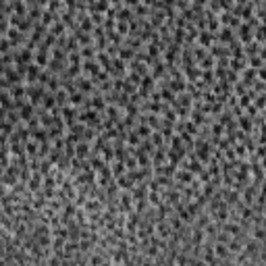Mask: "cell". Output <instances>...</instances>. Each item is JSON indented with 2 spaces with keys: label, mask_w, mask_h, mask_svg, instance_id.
Wrapping results in <instances>:
<instances>
[{
  "label": "cell",
  "mask_w": 266,
  "mask_h": 266,
  "mask_svg": "<svg viewBox=\"0 0 266 266\" xmlns=\"http://www.w3.org/2000/svg\"><path fill=\"white\" fill-rule=\"evenodd\" d=\"M83 29H87V31H90V29H92V23H90V21H87V19H85V21H83Z\"/></svg>",
  "instance_id": "cell-14"
},
{
  "label": "cell",
  "mask_w": 266,
  "mask_h": 266,
  "mask_svg": "<svg viewBox=\"0 0 266 266\" xmlns=\"http://www.w3.org/2000/svg\"><path fill=\"white\" fill-rule=\"evenodd\" d=\"M81 98H83L81 94H73V98H71V102H73V104H79V102H81Z\"/></svg>",
  "instance_id": "cell-8"
},
{
  "label": "cell",
  "mask_w": 266,
  "mask_h": 266,
  "mask_svg": "<svg viewBox=\"0 0 266 266\" xmlns=\"http://www.w3.org/2000/svg\"><path fill=\"white\" fill-rule=\"evenodd\" d=\"M44 106H46V108L54 106V96H44Z\"/></svg>",
  "instance_id": "cell-5"
},
{
  "label": "cell",
  "mask_w": 266,
  "mask_h": 266,
  "mask_svg": "<svg viewBox=\"0 0 266 266\" xmlns=\"http://www.w3.org/2000/svg\"><path fill=\"white\" fill-rule=\"evenodd\" d=\"M29 67V71H27V81H35V77H37V67L35 65H27Z\"/></svg>",
  "instance_id": "cell-1"
},
{
  "label": "cell",
  "mask_w": 266,
  "mask_h": 266,
  "mask_svg": "<svg viewBox=\"0 0 266 266\" xmlns=\"http://www.w3.org/2000/svg\"><path fill=\"white\" fill-rule=\"evenodd\" d=\"M123 173V164H115V175H121Z\"/></svg>",
  "instance_id": "cell-11"
},
{
  "label": "cell",
  "mask_w": 266,
  "mask_h": 266,
  "mask_svg": "<svg viewBox=\"0 0 266 266\" xmlns=\"http://www.w3.org/2000/svg\"><path fill=\"white\" fill-rule=\"evenodd\" d=\"M160 141H162V137L158 135V133H156V135H154V144H160Z\"/></svg>",
  "instance_id": "cell-16"
},
{
  "label": "cell",
  "mask_w": 266,
  "mask_h": 266,
  "mask_svg": "<svg viewBox=\"0 0 266 266\" xmlns=\"http://www.w3.org/2000/svg\"><path fill=\"white\" fill-rule=\"evenodd\" d=\"M127 4H137V0H127Z\"/></svg>",
  "instance_id": "cell-17"
},
{
  "label": "cell",
  "mask_w": 266,
  "mask_h": 266,
  "mask_svg": "<svg viewBox=\"0 0 266 266\" xmlns=\"http://www.w3.org/2000/svg\"><path fill=\"white\" fill-rule=\"evenodd\" d=\"M129 15H131V11H129V9H125V11L121 12V19H129Z\"/></svg>",
  "instance_id": "cell-12"
},
{
  "label": "cell",
  "mask_w": 266,
  "mask_h": 266,
  "mask_svg": "<svg viewBox=\"0 0 266 266\" xmlns=\"http://www.w3.org/2000/svg\"><path fill=\"white\" fill-rule=\"evenodd\" d=\"M214 252H216V254H218V256H222V258H225V256L229 254V252H227V247H225L222 243H220V245H216V250H214Z\"/></svg>",
  "instance_id": "cell-4"
},
{
  "label": "cell",
  "mask_w": 266,
  "mask_h": 266,
  "mask_svg": "<svg viewBox=\"0 0 266 266\" xmlns=\"http://www.w3.org/2000/svg\"><path fill=\"white\" fill-rule=\"evenodd\" d=\"M12 94H15V98H17V96L21 98V96L25 94V90H23V87H15V90H12Z\"/></svg>",
  "instance_id": "cell-9"
},
{
  "label": "cell",
  "mask_w": 266,
  "mask_h": 266,
  "mask_svg": "<svg viewBox=\"0 0 266 266\" xmlns=\"http://www.w3.org/2000/svg\"><path fill=\"white\" fill-rule=\"evenodd\" d=\"M210 40H212V35H210L208 31H204V34L200 35V44H202V46H208V44H210Z\"/></svg>",
  "instance_id": "cell-2"
},
{
  "label": "cell",
  "mask_w": 266,
  "mask_h": 266,
  "mask_svg": "<svg viewBox=\"0 0 266 266\" xmlns=\"http://www.w3.org/2000/svg\"><path fill=\"white\" fill-rule=\"evenodd\" d=\"M127 29H129V27H127V25H125V23H119V31H123V34H125Z\"/></svg>",
  "instance_id": "cell-15"
},
{
  "label": "cell",
  "mask_w": 266,
  "mask_h": 266,
  "mask_svg": "<svg viewBox=\"0 0 266 266\" xmlns=\"http://www.w3.org/2000/svg\"><path fill=\"white\" fill-rule=\"evenodd\" d=\"M44 133H46V131H42V129H40V131H35V133H34V137L40 139V141H44V139H46V135H44Z\"/></svg>",
  "instance_id": "cell-6"
},
{
  "label": "cell",
  "mask_w": 266,
  "mask_h": 266,
  "mask_svg": "<svg viewBox=\"0 0 266 266\" xmlns=\"http://www.w3.org/2000/svg\"><path fill=\"white\" fill-rule=\"evenodd\" d=\"M35 150H37V144H29V146H27V152H29V154H31V156H35Z\"/></svg>",
  "instance_id": "cell-7"
},
{
  "label": "cell",
  "mask_w": 266,
  "mask_h": 266,
  "mask_svg": "<svg viewBox=\"0 0 266 266\" xmlns=\"http://www.w3.org/2000/svg\"><path fill=\"white\" fill-rule=\"evenodd\" d=\"M77 154L79 156H87V144H79L77 146Z\"/></svg>",
  "instance_id": "cell-3"
},
{
  "label": "cell",
  "mask_w": 266,
  "mask_h": 266,
  "mask_svg": "<svg viewBox=\"0 0 266 266\" xmlns=\"http://www.w3.org/2000/svg\"><path fill=\"white\" fill-rule=\"evenodd\" d=\"M139 133H141V135L146 137V135H148V133H152V131H150V129H148V127H141V129H139Z\"/></svg>",
  "instance_id": "cell-13"
},
{
  "label": "cell",
  "mask_w": 266,
  "mask_h": 266,
  "mask_svg": "<svg viewBox=\"0 0 266 266\" xmlns=\"http://www.w3.org/2000/svg\"><path fill=\"white\" fill-rule=\"evenodd\" d=\"M52 21V12L48 11V12H44V23H50Z\"/></svg>",
  "instance_id": "cell-10"
}]
</instances>
